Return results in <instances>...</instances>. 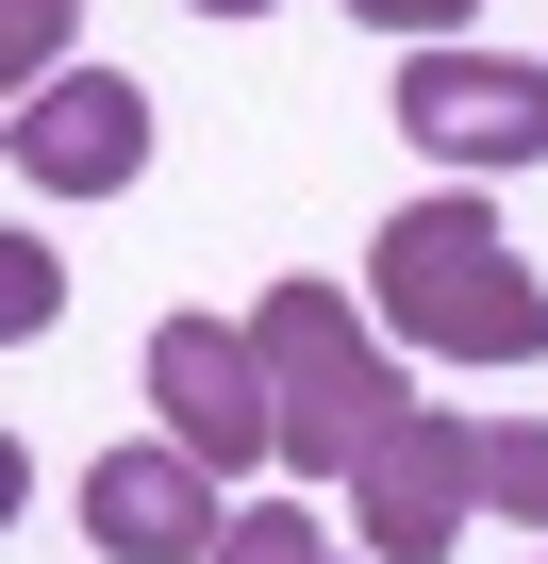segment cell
I'll list each match as a JSON object with an SVG mask.
<instances>
[{
  "mask_svg": "<svg viewBox=\"0 0 548 564\" xmlns=\"http://www.w3.org/2000/svg\"><path fill=\"white\" fill-rule=\"evenodd\" d=\"M366 282H383V316L416 349H449V366H531L548 349V282L515 265V232L482 199H399L366 232Z\"/></svg>",
  "mask_w": 548,
  "mask_h": 564,
  "instance_id": "cell-1",
  "label": "cell"
},
{
  "mask_svg": "<svg viewBox=\"0 0 548 564\" xmlns=\"http://www.w3.org/2000/svg\"><path fill=\"white\" fill-rule=\"evenodd\" d=\"M249 349H266V399H283V465H300V481H350V465L416 415L399 349L333 300V282H266V300H249Z\"/></svg>",
  "mask_w": 548,
  "mask_h": 564,
  "instance_id": "cell-2",
  "label": "cell"
},
{
  "mask_svg": "<svg viewBox=\"0 0 548 564\" xmlns=\"http://www.w3.org/2000/svg\"><path fill=\"white\" fill-rule=\"evenodd\" d=\"M150 415L233 481V465H266V448H283V399H266V349L233 333V316H166L150 333Z\"/></svg>",
  "mask_w": 548,
  "mask_h": 564,
  "instance_id": "cell-3",
  "label": "cell"
},
{
  "mask_svg": "<svg viewBox=\"0 0 548 564\" xmlns=\"http://www.w3.org/2000/svg\"><path fill=\"white\" fill-rule=\"evenodd\" d=\"M416 150H449V166H531L548 150V67H515V51H432L416 34V67H399V100H383Z\"/></svg>",
  "mask_w": 548,
  "mask_h": 564,
  "instance_id": "cell-4",
  "label": "cell"
},
{
  "mask_svg": "<svg viewBox=\"0 0 548 564\" xmlns=\"http://www.w3.org/2000/svg\"><path fill=\"white\" fill-rule=\"evenodd\" d=\"M465 498H482V432H465V415H432V399L350 465V514H366V547H383V564H432V547L465 531Z\"/></svg>",
  "mask_w": 548,
  "mask_h": 564,
  "instance_id": "cell-5",
  "label": "cell"
},
{
  "mask_svg": "<svg viewBox=\"0 0 548 564\" xmlns=\"http://www.w3.org/2000/svg\"><path fill=\"white\" fill-rule=\"evenodd\" d=\"M150 166V100L117 84V67H51V84H18V183H51V199H117Z\"/></svg>",
  "mask_w": 548,
  "mask_h": 564,
  "instance_id": "cell-6",
  "label": "cell"
},
{
  "mask_svg": "<svg viewBox=\"0 0 548 564\" xmlns=\"http://www.w3.org/2000/svg\"><path fill=\"white\" fill-rule=\"evenodd\" d=\"M84 531H100L117 564H216L233 514H216V465L166 432V448H100V465H84Z\"/></svg>",
  "mask_w": 548,
  "mask_h": 564,
  "instance_id": "cell-7",
  "label": "cell"
},
{
  "mask_svg": "<svg viewBox=\"0 0 548 564\" xmlns=\"http://www.w3.org/2000/svg\"><path fill=\"white\" fill-rule=\"evenodd\" d=\"M482 514L548 531V415H498V432H482Z\"/></svg>",
  "mask_w": 548,
  "mask_h": 564,
  "instance_id": "cell-8",
  "label": "cell"
},
{
  "mask_svg": "<svg viewBox=\"0 0 548 564\" xmlns=\"http://www.w3.org/2000/svg\"><path fill=\"white\" fill-rule=\"evenodd\" d=\"M216 564H383V547H333L316 514H233V531H216Z\"/></svg>",
  "mask_w": 548,
  "mask_h": 564,
  "instance_id": "cell-9",
  "label": "cell"
},
{
  "mask_svg": "<svg viewBox=\"0 0 548 564\" xmlns=\"http://www.w3.org/2000/svg\"><path fill=\"white\" fill-rule=\"evenodd\" d=\"M67 18H84V0H0V67H18V84H51V51H67Z\"/></svg>",
  "mask_w": 548,
  "mask_h": 564,
  "instance_id": "cell-10",
  "label": "cell"
},
{
  "mask_svg": "<svg viewBox=\"0 0 548 564\" xmlns=\"http://www.w3.org/2000/svg\"><path fill=\"white\" fill-rule=\"evenodd\" d=\"M0 333H51V249H0Z\"/></svg>",
  "mask_w": 548,
  "mask_h": 564,
  "instance_id": "cell-11",
  "label": "cell"
},
{
  "mask_svg": "<svg viewBox=\"0 0 548 564\" xmlns=\"http://www.w3.org/2000/svg\"><path fill=\"white\" fill-rule=\"evenodd\" d=\"M366 18H383V34H449V18H465V0H366Z\"/></svg>",
  "mask_w": 548,
  "mask_h": 564,
  "instance_id": "cell-12",
  "label": "cell"
},
{
  "mask_svg": "<svg viewBox=\"0 0 548 564\" xmlns=\"http://www.w3.org/2000/svg\"><path fill=\"white\" fill-rule=\"evenodd\" d=\"M200 18H266V0H200Z\"/></svg>",
  "mask_w": 548,
  "mask_h": 564,
  "instance_id": "cell-13",
  "label": "cell"
}]
</instances>
